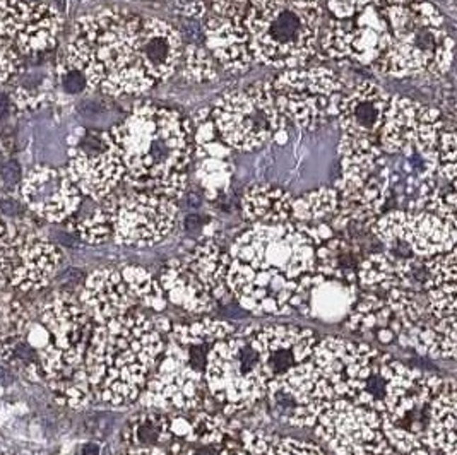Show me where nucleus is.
<instances>
[{"label":"nucleus","instance_id":"1","mask_svg":"<svg viewBox=\"0 0 457 455\" xmlns=\"http://www.w3.org/2000/svg\"><path fill=\"white\" fill-rule=\"evenodd\" d=\"M334 247L328 228L289 221L255 224L228 252L226 284L247 309L289 313L305 305L322 282L341 280Z\"/></svg>","mask_w":457,"mask_h":455},{"label":"nucleus","instance_id":"2","mask_svg":"<svg viewBox=\"0 0 457 455\" xmlns=\"http://www.w3.org/2000/svg\"><path fill=\"white\" fill-rule=\"evenodd\" d=\"M182 52L180 33L163 19L107 9L76 23L67 69L83 74L88 88L134 96L173 76Z\"/></svg>","mask_w":457,"mask_h":455},{"label":"nucleus","instance_id":"3","mask_svg":"<svg viewBox=\"0 0 457 455\" xmlns=\"http://www.w3.org/2000/svg\"><path fill=\"white\" fill-rule=\"evenodd\" d=\"M103 135L122 170V182L170 200L183 195L189 182L187 166L194 156V125L182 113L139 103Z\"/></svg>","mask_w":457,"mask_h":455},{"label":"nucleus","instance_id":"4","mask_svg":"<svg viewBox=\"0 0 457 455\" xmlns=\"http://www.w3.org/2000/svg\"><path fill=\"white\" fill-rule=\"evenodd\" d=\"M158 332L137 313L101 323L84 359L89 387L108 403H132L160 363L163 341Z\"/></svg>","mask_w":457,"mask_h":455},{"label":"nucleus","instance_id":"5","mask_svg":"<svg viewBox=\"0 0 457 455\" xmlns=\"http://www.w3.org/2000/svg\"><path fill=\"white\" fill-rule=\"evenodd\" d=\"M320 21L322 0H250L242 24L254 62L288 71L316 52Z\"/></svg>","mask_w":457,"mask_h":455},{"label":"nucleus","instance_id":"6","mask_svg":"<svg viewBox=\"0 0 457 455\" xmlns=\"http://www.w3.org/2000/svg\"><path fill=\"white\" fill-rule=\"evenodd\" d=\"M391 43L375 60V71L393 77L420 74L442 76L454 60V40L444 28V16L432 2L383 7Z\"/></svg>","mask_w":457,"mask_h":455},{"label":"nucleus","instance_id":"7","mask_svg":"<svg viewBox=\"0 0 457 455\" xmlns=\"http://www.w3.org/2000/svg\"><path fill=\"white\" fill-rule=\"evenodd\" d=\"M211 118L224 144L242 153L271 142L283 132L288 122L267 81L224 93L211 110Z\"/></svg>","mask_w":457,"mask_h":455},{"label":"nucleus","instance_id":"8","mask_svg":"<svg viewBox=\"0 0 457 455\" xmlns=\"http://www.w3.org/2000/svg\"><path fill=\"white\" fill-rule=\"evenodd\" d=\"M252 332L228 341L219 339L207 356L204 380L211 397L226 404V411H240L267 396L262 364L252 342Z\"/></svg>","mask_w":457,"mask_h":455},{"label":"nucleus","instance_id":"9","mask_svg":"<svg viewBox=\"0 0 457 455\" xmlns=\"http://www.w3.org/2000/svg\"><path fill=\"white\" fill-rule=\"evenodd\" d=\"M272 89L287 120L303 130H316L337 117L346 83L332 69L296 67L281 72Z\"/></svg>","mask_w":457,"mask_h":455},{"label":"nucleus","instance_id":"10","mask_svg":"<svg viewBox=\"0 0 457 455\" xmlns=\"http://www.w3.org/2000/svg\"><path fill=\"white\" fill-rule=\"evenodd\" d=\"M60 18L52 7L30 0H0V83L18 74L26 57L57 42Z\"/></svg>","mask_w":457,"mask_h":455},{"label":"nucleus","instance_id":"11","mask_svg":"<svg viewBox=\"0 0 457 455\" xmlns=\"http://www.w3.org/2000/svg\"><path fill=\"white\" fill-rule=\"evenodd\" d=\"M105 199L112 214V235L118 243L149 247L166 238L177 223L178 209L166 197L134 190Z\"/></svg>","mask_w":457,"mask_h":455},{"label":"nucleus","instance_id":"12","mask_svg":"<svg viewBox=\"0 0 457 455\" xmlns=\"http://www.w3.org/2000/svg\"><path fill=\"white\" fill-rule=\"evenodd\" d=\"M391 43L386 9L370 4L345 19L332 18L322 35V50L336 60L374 65Z\"/></svg>","mask_w":457,"mask_h":455},{"label":"nucleus","instance_id":"13","mask_svg":"<svg viewBox=\"0 0 457 455\" xmlns=\"http://www.w3.org/2000/svg\"><path fill=\"white\" fill-rule=\"evenodd\" d=\"M370 226L398 253L404 247L410 255L430 259L456 247V224L432 212L393 211L375 219Z\"/></svg>","mask_w":457,"mask_h":455},{"label":"nucleus","instance_id":"14","mask_svg":"<svg viewBox=\"0 0 457 455\" xmlns=\"http://www.w3.org/2000/svg\"><path fill=\"white\" fill-rule=\"evenodd\" d=\"M168 455H248L233 430L218 414L197 413L187 417L183 413L168 414Z\"/></svg>","mask_w":457,"mask_h":455},{"label":"nucleus","instance_id":"15","mask_svg":"<svg viewBox=\"0 0 457 455\" xmlns=\"http://www.w3.org/2000/svg\"><path fill=\"white\" fill-rule=\"evenodd\" d=\"M252 342L262 364L267 396L279 388L293 368L307 362L316 347L312 330L295 327H272L252 332Z\"/></svg>","mask_w":457,"mask_h":455},{"label":"nucleus","instance_id":"16","mask_svg":"<svg viewBox=\"0 0 457 455\" xmlns=\"http://www.w3.org/2000/svg\"><path fill=\"white\" fill-rule=\"evenodd\" d=\"M336 219L372 224L389 199V171L386 165L360 175H341L336 182Z\"/></svg>","mask_w":457,"mask_h":455},{"label":"nucleus","instance_id":"17","mask_svg":"<svg viewBox=\"0 0 457 455\" xmlns=\"http://www.w3.org/2000/svg\"><path fill=\"white\" fill-rule=\"evenodd\" d=\"M69 175L81 192L101 200L122 182V170L110 153L103 134H89L77 149L72 151Z\"/></svg>","mask_w":457,"mask_h":455},{"label":"nucleus","instance_id":"18","mask_svg":"<svg viewBox=\"0 0 457 455\" xmlns=\"http://www.w3.org/2000/svg\"><path fill=\"white\" fill-rule=\"evenodd\" d=\"M23 195L36 214L50 221H62L79 209L83 192L67 170L43 166L33 170L24 180Z\"/></svg>","mask_w":457,"mask_h":455},{"label":"nucleus","instance_id":"19","mask_svg":"<svg viewBox=\"0 0 457 455\" xmlns=\"http://www.w3.org/2000/svg\"><path fill=\"white\" fill-rule=\"evenodd\" d=\"M194 146L197 163H195V175L202 190L209 195H218L226 190L233 175V158L231 151L219 134L216 132L211 110L202 108L194 115Z\"/></svg>","mask_w":457,"mask_h":455},{"label":"nucleus","instance_id":"20","mask_svg":"<svg viewBox=\"0 0 457 455\" xmlns=\"http://www.w3.org/2000/svg\"><path fill=\"white\" fill-rule=\"evenodd\" d=\"M389 94L381 86L361 81L342 94L337 118L341 132L346 137L378 142V132L383 122Z\"/></svg>","mask_w":457,"mask_h":455},{"label":"nucleus","instance_id":"21","mask_svg":"<svg viewBox=\"0 0 457 455\" xmlns=\"http://www.w3.org/2000/svg\"><path fill=\"white\" fill-rule=\"evenodd\" d=\"M9 282L24 291L43 286L59 262V252L54 245L31 233L9 236Z\"/></svg>","mask_w":457,"mask_h":455},{"label":"nucleus","instance_id":"22","mask_svg":"<svg viewBox=\"0 0 457 455\" xmlns=\"http://www.w3.org/2000/svg\"><path fill=\"white\" fill-rule=\"evenodd\" d=\"M206 50L226 72L243 74L250 69L254 57L248 47V35L242 21L213 16L204 26Z\"/></svg>","mask_w":457,"mask_h":455},{"label":"nucleus","instance_id":"23","mask_svg":"<svg viewBox=\"0 0 457 455\" xmlns=\"http://www.w3.org/2000/svg\"><path fill=\"white\" fill-rule=\"evenodd\" d=\"M134 293L122 272L117 270H98L86 282L83 300L91 317L98 322H107L118 315L127 313L134 303Z\"/></svg>","mask_w":457,"mask_h":455},{"label":"nucleus","instance_id":"24","mask_svg":"<svg viewBox=\"0 0 457 455\" xmlns=\"http://www.w3.org/2000/svg\"><path fill=\"white\" fill-rule=\"evenodd\" d=\"M423 105L406 96H389L383 122L378 132L382 153H403L413 146Z\"/></svg>","mask_w":457,"mask_h":455},{"label":"nucleus","instance_id":"25","mask_svg":"<svg viewBox=\"0 0 457 455\" xmlns=\"http://www.w3.org/2000/svg\"><path fill=\"white\" fill-rule=\"evenodd\" d=\"M351 330L363 332L378 342H391L401 334L403 323L391 310L389 303L375 289H366L346 321Z\"/></svg>","mask_w":457,"mask_h":455},{"label":"nucleus","instance_id":"26","mask_svg":"<svg viewBox=\"0 0 457 455\" xmlns=\"http://www.w3.org/2000/svg\"><path fill=\"white\" fill-rule=\"evenodd\" d=\"M161 277L163 286L168 291V298L177 306L190 311H209L213 309V294L183 259L168 262Z\"/></svg>","mask_w":457,"mask_h":455},{"label":"nucleus","instance_id":"27","mask_svg":"<svg viewBox=\"0 0 457 455\" xmlns=\"http://www.w3.org/2000/svg\"><path fill=\"white\" fill-rule=\"evenodd\" d=\"M293 199L283 188L269 183L248 185L242 199L243 214L255 224H277L291 219Z\"/></svg>","mask_w":457,"mask_h":455},{"label":"nucleus","instance_id":"28","mask_svg":"<svg viewBox=\"0 0 457 455\" xmlns=\"http://www.w3.org/2000/svg\"><path fill=\"white\" fill-rule=\"evenodd\" d=\"M183 260L194 270V274L201 280L207 291L213 294V298H223L224 294H228L226 270L230 257L214 240L201 241L194 248V252Z\"/></svg>","mask_w":457,"mask_h":455},{"label":"nucleus","instance_id":"29","mask_svg":"<svg viewBox=\"0 0 457 455\" xmlns=\"http://www.w3.org/2000/svg\"><path fill=\"white\" fill-rule=\"evenodd\" d=\"M168 414L146 413L129 421L125 440L134 447H158L171 440Z\"/></svg>","mask_w":457,"mask_h":455},{"label":"nucleus","instance_id":"30","mask_svg":"<svg viewBox=\"0 0 457 455\" xmlns=\"http://www.w3.org/2000/svg\"><path fill=\"white\" fill-rule=\"evenodd\" d=\"M337 209V192L334 188H319L293 200L291 216L298 221L324 219Z\"/></svg>","mask_w":457,"mask_h":455},{"label":"nucleus","instance_id":"31","mask_svg":"<svg viewBox=\"0 0 457 455\" xmlns=\"http://www.w3.org/2000/svg\"><path fill=\"white\" fill-rule=\"evenodd\" d=\"M183 76L194 83H209L216 79V62L211 53L201 45H189L182 52Z\"/></svg>","mask_w":457,"mask_h":455},{"label":"nucleus","instance_id":"32","mask_svg":"<svg viewBox=\"0 0 457 455\" xmlns=\"http://www.w3.org/2000/svg\"><path fill=\"white\" fill-rule=\"evenodd\" d=\"M122 276L127 281L134 296H137L139 300H142L148 306H153V309L158 310L165 306V298H163L161 289L158 288V282L144 269L127 267L122 270Z\"/></svg>","mask_w":457,"mask_h":455},{"label":"nucleus","instance_id":"33","mask_svg":"<svg viewBox=\"0 0 457 455\" xmlns=\"http://www.w3.org/2000/svg\"><path fill=\"white\" fill-rule=\"evenodd\" d=\"M77 231L86 241H91V243L108 240V236L112 235V214H110L108 204L105 202L91 214L86 216L83 221H79Z\"/></svg>","mask_w":457,"mask_h":455},{"label":"nucleus","instance_id":"34","mask_svg":"<svg viewBox=\"0 0 457 455\" xmlns=\"http://www.w3.org/2000/svg\"><path fill=\"white\" fill-rule=\"evenodd\" d=\"M211 4V9L216 16L226 19H238L242 21L245 12H247L250 0H207Z\"/></svg>","mask_w":457,"mask_h":455},{"label":"nucleus","instance_id":"35","mask_svg":"<svg viewBox=\"0 0 457 455\" xmlns=\"http://www.w3.org/2000/svg\"><path fill=\"white\" fill-rule=\"evenodd\" d=\"M325 2H328V7L330 14H332V18L336 19L349 18V16L365 9L370 4H375L374 0H325Z\"/></svg>","mask_w":457,"mask_h":455},{"label":"nucleus","instance_id":"36","mask_svg":"<svg viewBox=\"0 0 457 455\" xmlns=\"http://www.w3.org/2000/svg\"><path fill=\"white\" fill-rule=\"evenodd\" d=\"M11 257H9V236L0 235V288L9 282Z\"/></svg>","mask_w":457,"mask_h":455},{"label":"nucleus","instance_id":"37","mask_svg":"<svg viewBox=\"0 0 457 455\" xmlns=\"http://www.w3.org/2000/svg\"><path fill=\"white\" fill-rule=\"evenodd\" d=\"M88 88V83H86L84 76L79 71H74V69H67L64 76V89L69 94H79L83 93L84 89Z\"/></svg>","mask_w":457,"mask_h":455},{"label":"nucleus","instance_id":"38","mask_svg":"<svg viewBox=\"0 0 457 455\" xmlns=\"http://www.w3.org/2000/svg\"><path fill=\"white\" fill-rule=\"evenodd\" d=\"M0 176L7 185H16L21 180V166L18 161H6L0 166Z\"/></svg>","mask_w":457,"mask_h":455},{"label":"nucleus","instance_id":"39","mask_svg":"<svg viewBox=\"0 0 457 455\" xmlns=\"http://www.w3.org/2000/svg\"><path fill=\"white\" fill-rule=\"evenodd\" d=\"M204 12H206V7H204L202 2H197V0H195V2H189V4H185V6H182V14L187 16V18H190V19L201 18V16H204Z\"/></svg>","mask_w":457,"mask_h":455},{"label":"nucleus","instance_id":"40","mask_svg":"<svg viewBox=\"0 0 457 455\" xmlns=\"http://www.w3.org/2000/svg\"><path fill=\"white\" fill-rule=\"evenodd\" d=\"M19 211H21V206H19L16 200H12V199L0 200V212H2V214L16 216V214H19Z\"/></svg>","mask_w":457,"mask_h":455},{"label":"nucleus","instance_id":"41","mask_svg":"<svg viewBox=\"0 0 457 455\" xmlns=\"http://www.w3.org/2000/svg\"><path fill=\"white\" fill-rule=\"evenodd\" d=\"M130 455H168L163 452L161 449H158V447H137V449H134Z\"/></svg>","mask_w":457,"mask_h":455},{"label":"nucleus","instance_id":"42","mask_svg":"<svg viewBox=\"0 0 457 455\" xmlns=\"http://www.w3.org/2000/svg\"><path fill=\"white\" fill-rule=\"evenodd\" d=\"M381 7H393V6H407V4L418 2V0H374Z\"/></svg>","mask_w":457,"mask_h":455},{"label":"nucleus","instance_id":"43","mask_svg":"<svg viewBox=\"0 0 457 455\" xmlns=\"http://www.w3.org/2000/svg\"><path fill=\"white\" fill-rule=\"evenodd\" d=\"M12 382H14V376H12V373L0 364V385L7 387V385H11Z\"/></svg>","mask_w":457,"mask_h":455},{"label":"nucleus","instance_id":"44","mask_svg":"<svg viewBox=\"0 0 457 455\" xmlns=\"http://www.w3.org/2000/svg\"><path fill=\"white\" fill-rule=\"evenodd\" d=\"M81 454L83 455H98L100 454V447L96 444H86L83 445V449H81Z\"/></svg>","mask_w":457,"mask_h":455},{"label":"nucleus","instance_id":"45","mask_svg":"<svg viewBox=\"0 0 457 455\" xmlns=\"http://www.w3.org/2000/svg\"><path fill=\"white\" fill-rule=\"evenodd\" d=\"M7 108H9V105H7V98L4 96V94H0V118L4 117V113L7 112Z\"/></svg>","mask_w":457,"mask_h":455}]
</instances>
